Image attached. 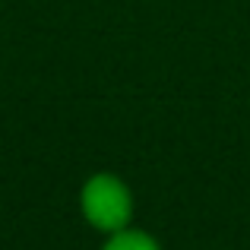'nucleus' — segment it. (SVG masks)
I'll use <instances>...</instances> for the list:
<instances>
[{
    "label": "nucleus",
    "mask_w": 250,
    "mask_h": 250,
    "mask_svg": "<svg viewBox=\"0 0 250 250\" xmlns=\"http://www.w3.org/2000/svg\"><path fill=\"white\" fill-rule=\"evenodd\" d=\"M83 215L92 228L98 231H121L130 225V215H133V196L130 187L114 174H92L83 187Z\"/></svg>",
    "instance_id": "f257e3e1"
},
{
    "label": "nucleus",
    "mask_w": 250,
    "mask_h": 250,
    "mask_svg": "<svg viewBox=\"0 0 250 250\" xmlns=\"http://www.w3.org/2000/svg\"><path fill=\"white\" fill-rule=\"evenodd\" d=\"M102 250H162L155 244V238H149L146 231H133V228H121L111 234V241Z\"/></svg>",
    "instance_id": "f03ea898"
}]
</instances>
